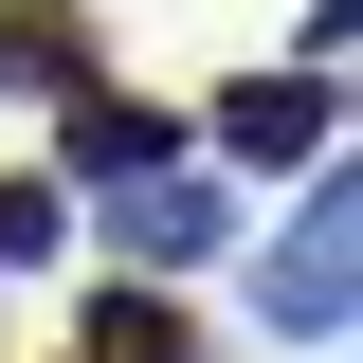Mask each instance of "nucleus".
I'll use <instances>...</instances> for the list:
<instances>
[{"mask_svg": "<svg viewBox=\"0 0 363 363\" xmlns=\"http://www.w3.org/2000/svg\"><path fill=\"white\" fill-rule=\"evenodd\" d=\"M218 145H236V164H327V73H255V91H218Z\"/></svg>", "mask_w": 363, "mask_h": 363, "instance_id": "4", "label": "nucleus"}, {"mask_svg": "<svg viewBox=\"0 0 363 363\" xmlns=\"http://www.w3.org/2000/svg\"><path fill=\"white\" fill-rule=\"evenodd\" d=\"M55 236H73V200L55 182H0V255H55Z\"/></svg>", "mask_w": 363, "mask_h": 363, "instance_id": "7", "label": "nucleus"}, {"mask_svg": "<svg viewBox=\"0 0 363 363\" xmlns=\"http://www.w3.org/2000/svg\"><path fill=\"white\" fill-rule=\"evenodd\" d=\"M345 272H363V182L309 164V218L255 255V327H272V345H327V327H345Z\"/></svg>", "mask_w": 363, "mask_h": 363, "instance_id": "1", "label": "nucleus"}, {"mask_svg": "<svg viewBox=\"0 0 363 363\" xmlns=\"http://www.w3.org/2000/svg\"><path fill=\"white\" fill-rule=\"evenodd\" d=\"M182 109H128V91H73V145H55V182H91V200H109V182H145V164H182Z\"/></svg>", "mask_w": 363, "mask_h": 363, "instance_id": "2", "label": "nucleus"}, {"mask_svg": "<svg viewBox=\"0 0 363 363\" xmlns=\"http://www.w3.org/2000/svg\"><path fill=\"white\" fill-rule=\"evenodd\" d=\"M91 363H200V327H182L164 291H145V309H128V291H109V309H91Z\"/></svg>", "mask_w": 363, "mask_h": 363, "instance_id": "6", "label": "nucleus"}, {"mask_svg": "<svg viewBox=\"0 0 363 363\" xmlns=\"http://www.w3.org/2000/svg\"><path fill=\"white\" fill-rule=\"evenodd\" d=\"M109 236H128L145 272H182V255H218V182H200V164H145V182H109Z\"/></svg>", "mask_w": 363, "mask_h": 363, "instance_id": "3", "label": "nucleus"}, {"mask_svg": "<svg viewBox=\"0 0 363 363\" xmlns=\"http://www.w3.org/2000/svg\"><path fill=\"white\" fill-rule=\"evenodd\" d=\"M0 91H91V37L55 0H0Z\"/></svg>", "mask_w": 363, "mask_h": 363, "instance_id": "5", "label": "nucleus"}]
</instances>
